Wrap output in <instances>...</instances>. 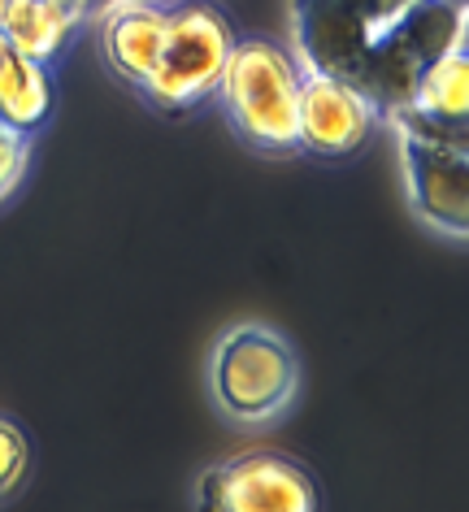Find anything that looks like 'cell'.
I'll return each instance as SVG.
<instances>
[{"label": "cell", "mask_w": 469, "mask_h": 512, "mask_svg": "<svg viewBox=\"0 0 469 512\" xmlns=\"http://www.w3.org/2000/svg\"><path fill=\"white\" fill-rule=\"evenodd\" d=\"M113 5H122V0H83L87 14H105V9H113Z\"/></svg>", "instance_id": "obj_15"}, {"label": "cell", "mask_w": 469, "mask_h": 512, "mask_svg": "<svg viewBox=\"0 0 469 512\" xmlns=\"http://www.w3.org/2000/svg\"><path fill=\"white\" fill-rule=\"evenodd\" d=\"M391 126L443 139H469V44L448 48L417 74L413 92L391 118Z\"/></svg>", "instance_id": "obj_8"}, {"label": "cell", "mask_w": 469, "mask_h": 512, "mask_svg": "<svg viewBox=\"0 0 469 512\" xmlns=\"http://www.w3.org/2000/svg\"><path fill=\"white\" fill-rule=\"evenodd\" d=\"M79 9L61 5V0H14V5L5 9V18H0V31L9 35V44H14V53L31 57V61H53L66 40L79 27Z\"/></svg>", "instance_id": "obj_10"}, {"label": "cell", "mask_w": 469, "mask_h": 512, "mask_svg": "<svg viewBox=\"0 0 469 512\" xmlns=\"http://www.w3.org/2000/svg\"><path fill=\"white\" fill-rule=\"evenodd\" d=\"M300 66L270 40H239L218 92L235 131L261 152L300 148Z\"/></svg>", "instance_id": "obj_2"}, {"label": "cell", "mask_w": 469, "mask_h": 512, "mask_svg": "<svg viewBox=\"0 0 469 512\" xmlns=\"http://www.w3.org/2000/svg\"><path fill=\"white\" fill-rule=\"evenodd\" d=\"M48 113H53V79H48V66L14 53V61L0 74V122L31 139L48 122Z\"/></svg>", "instance_id": "obj_11"}, {"label": "cell", "mask_w": 469, "mask_h": 512, "mask_svg": "<svg viewBox=\"0 0 469 512\" xmlns=\"http://www.w3.org/2000/svg\"><path fill=\"white\" fill-rule=\"evenodd\" d=\"M374 105L344 79L304 70L300 79V148L313 157H352L374 126Z\"/></svg>", "instance_id": "obj_7"}, {"label": "cell", "mask_w": 469, "mask_h": 512, "mask_svg": "<svg viewBox=\"0 0 469 512\" xmlns=\"http://www.w3.org/2000/svg\"><path fill=\"white\" fill-rule=\"evenodd\" d=\"M235 44L239 35L231 27V18L213 0H183V5L170 9V27H166L157 70L148 74V83L139 92L161 113H187L192 105L218 92Z\"/></svg>", "instance_id": "obj_3"}, {"label": "cell", "mask_w": 469, "mask_h": 512, "mask_svg": "<svg viewBox=\"0 0 469 512\" xmlns=\"http://www.w3.org/2000/svg\"><path fill=\"white\" fill-rule=\"evenodd\" d=\"M296 356L274 330L239 326L218 343L213 356V395L239 421H265L296 400Z\"/></svg>", "instance_id": "obj_4"}, {"label": "cell", "mask_w": 469, "mask_h": 512, "mask_svg": "<svg viewBox=\"0 0 469 512\" xmlns=\"http://www.w3.org/2000/svg\"><path fill=\"white\" fill-rule=\"evenodd\" d=\"M27 465H31L27 434H22V426H14L9 417H0V495H9L22 478H27Z\"/></svg>", "instance_id": "obj_12"}, {"label": "cell", "mask_w": 469, "mask_h": 512, "mask_svg": "<svg viewBox=\"0 0 469 512\" xmlns=\"http://www.w3.org/2000/svg\"><path fill=\"white\" fill-rule=\"evenodd\" d=\"M417 0H291V27L304 70L331 74L365 92L378 53Z\"/></svg>", "instance_id": "obj_1"}, {"label": "cell", "mask_w": 469, "mask_h": 512, "mask_svg": "<svg viewBox=\"0 0 469 512\" xmlns=\"http://www.w3.org/2000/svg\"><path fill=\"white\" fill-rule=\"evenodd\" d=\"M27 161H31V148H27V135H18L14 126L0 122V200L9 196L22 174H27Z\"/></svg>", "instance_id": "obj_13"}, {"label": "cell", "mask_w": 469, "mask_h": 512, "mask_svg": "<svg viewBox=\"0 0 469 512\" xmlns=\"http://www.w3.org/2000/svg\"><path fill=\"white\" fill-rule=\"evenodd\" d=\"M14 61V44H9V35L0 31V74H5V66Z\"/></svg>", "instance_id": "obj_14"}, {"label": "cell", "mask_w": 469, "mask_h": 512, "mask_svg": "<svg viewBox=\"0 0 469 512\" xmlns=\"http://www.w3.org/2000/svg\"><path fill=\"white\" fill-rule=\"evenodd\" d=\"M413 209L443 235H469V139L400 131Z\"/></svg>", "instance_id": "obj_6"}, {"label": "cell", "mask_w": 469, "mask_h": 512, "mask_svg": "<svg viewBox=\"0 0 469 512\" xmlns=\"http://www.w3.org/2000/svg\"><path fill=\"white\" fill-rule=\"evenodd\" d=\"M9 5H14V0H0V18H5V9H9Z\"/></svg>", "instance_id": "obj_17"}, {"label": "cell", "mask_w": 469, "mask_h": 512, "mask_svg": "<svg viewBox=\"0 0 469 512\" xmlns=\"http://www.w3.org/2000/svg\"><path fill=\"white\" fill-rule=\"evenodd\" d=\"M196 504L205 512H313L322 504L309 469L278 452H248L213 465L200 478Z\"/></svg>", "instance_id": "obj_5"}, {"label": "cell", "mask_w": 469, "mask_h": 512, "mask_svg": "<svg viewBox=\"0 0 469 512\" xmlns=\"http://www.w3.org/2000/svg\"><path fill=\"white\" fill-rule=\"evenodd\" d=\"M61 5H70V9H79V14H87V9H83V0H61Z\"/></svg>", "instance_id": "obj_16"}, {"label": "cell", "mask_w": 469, "mask_h": 512, "mask_svg": "<svg viewBox=\"0 0 469 512\" xmlns=\"http://www.w3.org/2000/svg\"><path fill=\"white\" fill-rule=\"evenodd\" d=\"M166 27H170V9L157 5V0H122V5L105 9L100 44H105L109 66L131 87H144L148 74L157 70Z\"/></svg>", "instance_id": "obj_9"}]
</instances>
